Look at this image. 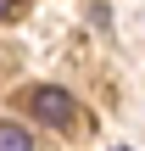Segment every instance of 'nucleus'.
I'll use <instances>...</instances> for the list:
<instances>
[{
	"label": "nucleus",
	"mask_w": 145,
	"mask_h": 151,
	"mask_svg": "<svg viewBox=\"0 0 145 151\" xmlns=\"http://www.w3.org/2000/svg\"><path fill=\"white\" fill-rule=\"evenodd\" d=\"M39 123H50V129H73L78 123V101L67 95V90H56V84H34V90H22L17 95Z\"/></svg>",
	"instance_id": "f257e3e1"
},
{
	"label": "nucleus",
	"mask_w": 145,
	"mask_h": 151,
	"mask_svg": "<svg viewBox=\"0 0 145 151\" xmlns=\"http://www.w3.org/2000/svg\"><path fill=\"white\" fill-rule=\"evenodd\" d=\"M0 151H34L28 129H17V123H0Z\"/></svg>",
	"instance_id": "f03ea898"
},
{
	"label": "nucleus",
	"mask_w": 145,
	"mask_h": 151,
	"mask_svg": "<svg viewBox=\"0 0 145 151\" xmlns=\"http://www.w3.org/2000/svg\"><path fill=\"white\" fill-rule=\"evenodd\" d=\"M22 11H28V0H0V22L6 17H22Z\"/></svg>",
	"instance_id": "7ed1b4c3"
}]
</instances>
